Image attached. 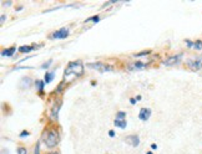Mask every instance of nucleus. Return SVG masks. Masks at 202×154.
I'll return each instance as SVG.
<instances>
[{
	"label": "nucleus",
	"mask_w": 202,
	"mask_h": 154,
	"mask_svg": "<svg viewBox=\"0 0 202 154\" xmlns=\"http://www.w3.org/2000/svg\"><path fill=\"white\" fill-rule=\"evenodd\" d=\"M114 124L116 126V127H120V128H126V126H127V123H126L125 119H120V118H116L114 121Z\"/></svg>",
	"instance_id": "nucleus-11"
},
{
	"label": "nucleus",
	"mask_w": 202,
	"mask_h": 154,
	"mask_svg": "<svg viewBox=\"0 0 202 154\" xmlns=\"http://www.w3.org/2000/svg\"><path fill=\"white\" fill-rule=\"evenodd\" d=\"M49 154H59V153H56V152H51V153H49Z\"/></svg>",
	"instance_id": "nucleus-30"
},
{
	"label": "nucleus",
	"mask_w": 202,
	"mask_h": 154,
	"mask_svg": "<svg viewBox=\"0 0 202 154\" xmlns=\"http://www.w3.org/2000/svg\"><path fill=\"white\" fill-rule=\"evenodd\" d=\"M67 36H69V29H66V27L57 30V31H55L51 35V37H54V39H65Z\"/></svg>",
	"instance_id": "nucleus-5"
},
{
	"label": "nucleus",
	"mask_w": 202,
	"mask_h": 154,
	"mask_svg": "<svg viewBox=\"0 0 202 154\" xmlns=\"http://www.w3.org/2000/svg\"><path fill=\"white\" fill-rule=\"evenodd\" d=\"M150 116H151V109L150 108H142L139 113V118L141 119V121H147V119L150 118Z\"/></svg>",
	"instance_id": "nucleus-8"
},
{
	"label": "nucleus",
	"mask_w": 202,
	"mask_h": 154,
	"mask_svg": "<svg viewBox=\"0 0 202 154\" xmlns=\"http://www.w3.org/2000/svg\"><path fill=\"white\" fill-rule=\"evenodd\" d=\"M182 59V54H179V55H173V56L169 57V59H166L163 61V65H166V66H171V65H175L177 62H180V60Z\"/></svg>",
	"instance_id": "nucleus-6"
},
{
	"label": "nucleus",
	"mask_w": 202,
	"mask_h": 154,
	"mask_svg": "<svg viewBox=\"0 0 202 154\" xmlns=\"http://www.w3.org/2000/svg\"><path fill=\"white\" fill-rule=\"evenodd\" d=\"M3 154H9V153H8V152L5 153V149H3Z\"/></svg>",
	"instance_id": "nucleus-29"
},
{
	"label": "nucleus",
	"mask_w": 202,
	"mask_h": 154,
	"mask_svg": "<svg viewBox=\"0 0 202 154\" xmlns=\"http://www.w3.org/2000/svg\"><path fill=\"white\" fill-rule=\"evenodd\" d=\"M54 76H55V73H54V72H46L45 73V82H46V83H50V82L53 81Z\"/></svg>",
	"instance_id": "nucleus-14"
},
{
	"label": "nucleus",
	"mask_w": 202,
	"mask_h": 154,
	"mask_svg": "<svg viewBox=\"0 0 202 154\" xmlns=\"http://www.w3.org/2000/svg\"><path fill=\"white\" fill-rule=\"evenodd\" d=\"M109 134H110V137H114L115 135V132L114 131H110V132H109Z\"/></svg>",
	"instance_id": "nucleus-26"
},
{
	"label": "nucleus",
	"mask_w": 202,
	"mask_h": 154,
	"mask_svg": "<svg viewBox=\"0 0 202 154\" xmlns=\"http://www.w3.org/2000/svg\"><path fill=\"white\" fill-rule=\"evenodd\" d=\"M15 52V47L13 46V47H9V49H5V50H3V52L1 55L3 56H11Z\"/></svg>",
	"instance_id": "nucleus-12"
},
{
	"label": "nucleus",
	"mask_w": 202,
	"mask_h": 154,
	"mask_svg": "<svg viewBox=\"0 0 202 154\" xmlns=\"http://www.w3.org/2000/svg\"><path fill=\"white\" fill-rule=\"evenodd\" d=\"M151 148H152V149H156V148H157V145H156V144H152V145H151Z\"/></svg>",
	"instance_id": "nucleus-28"
},
{
	"label": "nucleus",
	"mask_w": 202,
	"mask_h": 154,
	"mask_svg": "<svg viewBox=\"0 0 202 154\" xmlns=\"http://www.w3.org/2000/svg\"><path fill=\"white\" fill-rule=\"evenodd\" d=\"M149 66V63H141V62H133L131 65H129V70L130 71H135V70H142Z\"/></svg>",
	"instance_id": "nucleus-9"
},
{
	"label": "nucleus",
	"mask_w": 202,
	"mask_h": 154,
	"mask_svg": "<svg viewBox=\"0 0 202 154\" xmlns=\"http://www.w3.org/2000/svg\"><path fill=\"white\" fill-rule=\"evenodd\" d=\"M130 102H131V104H135V103H136V100H135V98H131V100H130Z\"/></svg>",
	"instance_id": "nucleus-25"
},
{
	"label": "nucleus",
	"mask_w": 202,
	"mask_h": 154,
	"mask_svg": "<svg viewBox=\"0 0 202 154\" xmlns=\"http://www.w3.org/2000/svg\"><path fill=\"white\" fill-rule=\"evenodd\" d=\"M60 106H61V102L59 100V103H55L54 104L53 109H51V118L53 119H57V114H59V109H60Z\"/></svg>",
	"instance_id": "nucleus-10"
},
{
	"label": "nucleus",
	"mask_w": 202,
	"mask_h": 154,
	"mask_svg": "<svg viewBox=\"0 0 202 154\" xmlns=\"http://www.w3.org/2000/svg\"><path fill=\"white\" fill-rule=\"evenodd\" d=\"M126 116L125 112H119L117 116H116V118H120V119H124V117Z\"/></svg>",
	"instance_id": "nucleus-19"
},
{
	"label": "nucleus",
	"mask_w": 202,
	"mask_h": 154,
	"mask_svg": "<svg viewBox=\"0 0 202 154\" xmlns=\"http://www.w3.org/2000/svg\"><path fill=\"white\" fill-rule=\"evenodd\" d=\"M187 66L191 68L192 71H198L202 68V55L196 56L195 59H191L187 61Z\"/></svg>",
	"instance_id": "nucleus-4"
},
{
	"label": "nucleus",
	"mask_w": 202,
	"mask_h": 154,
	"mask_svg": "<svg viewBox=\"0 0 202 154\" xmlns=\"http://www.w3.org/2000/svg\"><path fill=\"white\" fill-rule=\"evenodd\" d=\"M33 50H34V46H21V47H19V51L23 52V54L30 52V51H33Z\"/></svg>",
	"instance_id": "nucleus-13"
},
{
	"label": "nucleus",
	"mask_w": 202,
	"mask_h": 154,
	"mask_svg": "<svg viewBox=\"0 0 202 154\" xmlns=\"http://www.w3.org/2000/svg\"><path fill=\"white\" fill-rule=\"evenodd\" d=\"M92 20H94L95 22H97L99 20H100V18H99V16H94V18H91V19H87L86 21H92Z\"/></svg>",
	"instance_id": "nucleus-20"
},
{
	"label": "nucleus",
	"mask_w": 202,
	"mask_h": 154,
	"mask_svg": "<svg viewBox=\"0 0 202 154\" xmlns=\"http://www.w3.org/2000/svg\"><path fill=\"white\" fill-rule=\"evenodd\" d=\"M44 83H45V81H40V80H37V81L35 82V85L37 86V90H39L40 92L44 91Z\"/></svg>",
	"instance_id": "nucleus-15"
},
{
	"label": "nucleus",
	"mask_w": 202,
	"mask_h": 154,
	"mask_svg": "<svg viewBox=\"0 0 202 154\" xmlns=\"http://www.w3.org/2000/svg\"><path fill=\"white\" fill-rule=\"evenodd\" d=\"M51 62H53V61H49V62H46V63H44L43 65V68H47L51 65Z\"/></svg>",
	"instance_id": "nucleus-22"
},
{
	"label": "nucleus",
	"mask_w": 202,
	"mask_h": 154,
	"mask_svg": "<svg viewBox=\"0 0 202 154\" xmlns=\"http://www.w3.org/2000/svg\"><path fill=\"white\" fill-rule=\"evenodd\" d=\"M125 142L131 147H137L140 144V138L137 135H129V137L125 138Z\"/></svg>",
	"instance_id": "nucleus-7"
},
{
	"label": "nucleus",
	"mask_w": 202,
	"mask_h": 154,
	"mask_svg": "<svg viewBox=\"0 0 202 154\" xmlns=\"http://www.w3.org/2000/svg\"><path fill=\"white\" fill-rule=\"evenodd\" d=\"M86 67L89 68H94V70L99 71V72H110L112 71L114 68L111 66H109V65H106L104 62H94V63H87Z\"/></svg>",
	"instance_id": "nucleus-3"
},
{
	"label": "nucleus",
	"mask_w": 202,
	"mask_h": 154,
	"mask_svg": "<svg viewBox=\"0 0 202 154\" xmlns=\"http://www.w3.org/2000/svg\"><path fill=\"white\" fill-rule=\"evenodd\" d=\"M26 153H28V150H26L25 148H23V147L18 148V154H26Z\"/></svg>",
	"instance_id": "nucleus-18"
},
{
	"label": "nucleus",
	"mask_w": 202,
	"mask_h": 154,
	"mask_svg": "<svg viewBox=\"0 0 202 154\" xmlns=\"http://www.w3.org/2000/svg\"><path fill=\"white\" fill-rule=\"evenodd\" d=\"M34 154H40V144L37 143L36 147H35V152H34Z\"/></svg>",
	"instance_id": "nucleus-21"
},
{
	"label": "nucleus",
	"mask_w": 202,
	"mask_h": 154,
	"mask_svg": "<svg viewBox=\"0 0 202 154\" xmlns=\"http://www.w3.org/2000/svg\"><path fill=\"white\" fill-rule=\"evenodd\" d=\"M25 135H29V132H23L21 134H20V137H25Z\"/></svg>",
	"instance_id": "nucleus-24"
},
{
	"label": "nucleus",
	"mask_w": 202,
	"mask_h": 154,
	"mask_svg": "<svg viewBox=\"0 0 202 154\" xmlns=\"http://www.w3.org/2000/svg\"><path fill=\"white\" fill-rule=\"evenodd\" d=\"M84 73V65L81 61H74L67 65L66 70L64 72V82L73 81L74 78L80 77Z\"/></svg>",
	"instance_id": "nucleus-1"
},
{
	"label": "nucleus",
	"mask_w": 202,
	"mask_h": 154,
	"mask_svg": "<svg viewBox=\"0 0 202 154\" xmlns=\"http://www.w3.org/2000/svg\"><path fill=\"white\" fill-rule=\"evenodd\" d=\"M186 44H187V46H188V47H192V46H193L192 41H190V40H186Z\"/></svg>",
	"instance_id": "nucleus-23"
},
{
	"label": "nucleus",
	"mask_w": 202,
	"mask_h": 154,
	"mask_svg": "<svg viewBox=\"0 0 202 154\" xmlns=\"http://www.w3.org/2000/svg\"><path fill=\"white\" fill-rule=\"evenodd\" d=\"M5 21V15H1V22Z\"/></svg>",
	"instance_id": "nucleus-27"
},
{
	"label": "nucleus",
	"mask_w": 202,
	"mask_h": 154,
	"mask_svg": "<svg viewBox=\"0 0 202 154\" xmlns=\"http://www.w3.org/2000/svg\"><path fill=\"white\" fill-rule=\"evenodd\" d=\"M193 47H195L196 50H201V49H202V41H200V40L196 41V42L193 44Z\"/></svg>",
	"instance_id": "nucleus-16"
},
{
	"label": "nucleus",
	"mask_w": 202,
	"mask_h": 154,
	"mask_svg": "<svg viewBox=\"0 0 202 154\" xmlns=\"http://www.w3.org/2000/svg\"><path fill=\"white\" fill-rule=\"evenodd\" d=\"M59 143V133L55 128H51L45 133V144L49 148H54Z\"/></svg>",
	"instance_id": "nucleus-2"
},
{
	"label": "nucleus",
	"mask_w": 202,
	"mask_h": 154,
	"mask_svg": "<svg viewBox=\"0 0 202 154\" xmlns=\"http://www.w3.org/2000/svg\"><path fill=\"white\" fill-rule=\"evenodd\" d=\"M150 52H151V51H150V50H146V51H142V52H139V54H136L135 55V56H143V55H149Z\"/></svg>",
	"instance_id": "nucleus-17"
}]
</instances>
